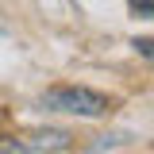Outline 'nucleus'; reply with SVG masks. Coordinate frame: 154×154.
<instances>
[{
	"instance_id": "2",
	"label": "nucleus",
	"mask_w": 154,
	"mask_h": 154,
	"mask_svg": "<svg viewBox=\"0 0 154 154\" xmlns=\"http://www.w3.org/2000/svg\"><path fill=\"white\" fill-rule=\"evenodd\" d=\"M27 150L35 154V150H66L69 146V135L66 131H35V135H27V139H19Z\"/></svg>"
},
{
	"instance_id": "5",
	"label": "nucleus",
	"mask_w": 154,
	"mask_h": 154,
	"mask_svg": "<svg viewBox=\"0 0 154 154\" xmlns=\"http://www.w3.org/2000/svg\"><path fill=\"white\" fill-rule=\"evenodd\" d=\"M12 154H31V150H27L23 143H16V139H12Z\"/></svg>"
},
{
	"instance_id": "3",
	"label": "nucleus",
	"mask_w": 154,
	"mask_h": 154,
	"mask_svg": "<svg viewBox=\"0 0 154 154\" xmlns=\"http://www.w3.org/2000/svg\"><path fill=\"white\" fill-rule=\"evenodd\" d=\"M131 8H135V16L154 19V0H131Z\"/></svg>"
},
{
	"instance_id": "4",
	"label": "nucleus",
	"mask_w": 154,
	"mask_h": 154,
	"mask_svg": "<svg viewBox=\"0 0 154 154\" xmlns=\"http://www.w3.org/2000/svg\"><path fill=\"white\" fill-rule=\"evenodd\" d=\"M135 50L146 58V62H154V38H135Z\"/></svg>"
},
{
	"instance_id": "1",
	"label": "nucleus",
	"mask_w": 154,
	"mask_h": 154,
	"mask_svg": "<svg viewBox=\"0 0 154 154\" xmlns=\"http://www.w3.org/2000/svg\"><path fill=\"white\" fill-rule=\"evenodd\" d=\"M42 108L46 112H69V116H96L108 112V96L93 93V89H81V85H58V89H46L42 93Z\"/></svg>"
}]
</instances>
